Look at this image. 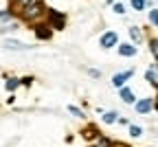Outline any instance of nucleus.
<instances>
[{"mask_svg": "<svg viewBox=\"0 0 158 147\" xmlns=\"http://www.w3.org/2000/svg\"><path fill=\"white\" fill-rule=\"evenodd\" d=\"M116 51H118V55H121V57H134V55L138 53L136 44H130V42H123V44H118Z\"/></svg>", "mask_w": 158, "mask_h": 147, "instance_id": "obj_8", "label": "nucleus"}, {"mask_svg": "<svg viewBox=\"0 0 158 147\" xmlns=\"http://www.w3.org/2000/svg\"><path fill=\"white\" fill-rule=\"evenodd\" d=\"M118 97H121V99H123V103H127V106H134V103H136V97H134L132 88H127V86L118 88Z\"/></svg>", "mask_w": 158, "mask_h": 147, "instance_id": "obj_9", "label": "nucleus"}, {"mask_svg": "<svg viewBox=\"0 0 158 147\" xmlns=\"http://www.w3.org/2000/svg\"><path fill=\"white\" fill-rule=\"evenodd\" d=\"M31 2H33V0H11V7H9V9L13 11V15H18V18H20V13L24 11V7H27V5H31Z\"/></svg>", "mask_w": 158, "mask_h": 147, "instance_id": "obj_10", "label": "nucleus"}, {"mask_svg": "<svg viewBox=\"0 0 158 147\" xmlns=\"http://www.w3.org/2000/svg\"><path fill=\"white\" fill-rule=\"evenodd\" d=\"M66 110H68V112H70L73 116H79V119H84V116H86V114H84V110H79L77 106H68Z\"/></svg>", "mask_w": 158, "mask_h": 147, "instance_id": "obj_19", "label": "nucleus"}, {"mask_svg": "<svg viewBox=\"0 0 158 147\" xmlns=\"http://www.w3.org/2000/svg\"><path fill=\"white\" fill-rule=\"evenodd\" d=\"M99 136H101V132H99V128L94 123H88V125H84L81 128V138H86V141H97Z\"/></svg>", "mask_w": 158, "mask_h": 147, "instance_id": "obj_7", "label": "nucleus"}, {"mask_svg": "<svg viewBox=\"0 0 158 147\" xmlns=\"http://www.w3.org/2000/svg\"><path fill=\"white\" fill-rule=\"evenodd\" d=\"M130 37L134 40V44H141V42H143V33H141V29H138V27H130Z\"/></svg>", "mask_w": 158, "mask_h": 147, "instance_id": "obj_13", "label": "nucleus"}, {"mask_svg": "<svg viewBox=\"0 0 158 147\" xmlns=\"http://www.w3.org/2000/svg\"><path fill=\"white\" fill-rule=\"evenodd\" d=\"M149 51H152L154 59L158 61V40H156V37H152V40H149Z\"/></svg>", "mask_w": 158, "mask_h": 147, "instance_id": "obj_16", "label": "nucleus"}, {"mask_svg": "<svg viewBox=\"0 0 158 147\" xmlns=\"http://www.w3.org/2000/svg\"><path fill=\"white\" fill-rule=\"evenodd\" d=\"M46 22L51 24L53 31H64L66 29V13L57 11V9H48L46 11Z\"/></svg>", "mask_w": 158, "mask_h": 147, "instance_id": "obj_2", "label": "nucleus"}, {"mask_svg": "<svg viewBox=\"0 0 158 147\" xmlns=\"http://www.w3.org/2000/svg\"><path fill=\"white\" fill-rule=\"evenodd\" d=\"M46 7H44V2L42 0H33L31 5H27L24 7V11L20 13V20H22L24 24H29V29H33L35 24H40V22H46Z\"/></svg>", "mask_w": 158, "mask_h": 147, "instance_id": "obj_1", "label": "nucleus"}, {"mask_svg": "<svg viewBox=\"0 0 158 147\" xmlns=\"http://www.w3.org/2000/svg\"><path fill=\"white\" fill-rule=\"evenodd\" d=\"M106 2H110V5H114V2H116V0H106Z\"/></svg>", "mask_w": 158, "mask_h": 147, "instance_id": "obj_24", "label": "nucleus"}, {"mask_svg": "<svg viewBox=\"0 0 158 147\" xmlns=\"http://www.w3.org/2000/svg\"><path fill=\"white\" fill-rule=\"evenodd\" d=\"M145 81H149L152 86H158V75L149 68V70H145Z\"/></svg>", "mask_w": 158, "mask_h": 147, "instance_id": "obj_15", "label": "nucleus"}, {"mask_svg": "<svg viewBox=\"0 0 158 147\" xmlns=\"http://www.w3.org/2000/svg\"><path fill=\"white\" fill-rule=\"evenodd\" d=\"M112 11H114V13H118V15H123V13H125L123 2H114V5H112Z\"/></svg>", "mask_w": 158, "mask_h": 147, "instance_id": "obj_21", "label": "nucleus"}, {"mask_svg": "<svg viewBox=\"0 0 158 147\" xmlns=\"http://www.w3.org/2000/svg\"><path fill=\"white\" fill-rule=\"evenodd\" d=\"M134 77V68H127V70H121V73H116L112 75V86L114 88H123L125 86V81Z\"/></svg>", "mask_w": 158, "mask_h": 147, "instance_id": "obj_5", "label": "nucleus"}, {"mask_svg": "<svg viewBox=\"0 0 158 147\" xmlns=\"http://www.w3.org/2000/svg\"><path fill=\"white\" fill-rule=\"evenodd\" d=\"M130 136H134V138H138V136H143V128L141 125H130Z\"/></svg>", "mask_w": 158, "mask_h": 147, "instance_id": "obj_17", "label": "nucleus"}, {"mask_svg": "<svg viewBox=\"0 0 158 147\" xmlns=\"http://www.w3.org/2000/svg\"><path fill=\"white\" fill-rule=\"evenodd\" d=\"M5 46L11 48V51H24V48H29L24 42H20V40H5Z\"/></svg>", "mask_w": 158, "mask_h": 147, "instance_id": "obj_12", "label": "nucleus"}, {"mask_svg": "<svg viewBox=\"0 0 158 147\" xmlns=\"http://www.w3.org/2000/svg\"><path fill=\"white\" fill-rule=\"evenodd\" d=\"M33 35L37 37V40H51L53 37V29H51V24L48 22H40V24H35L33 27Z\"/></svg>", "mask_w": 158, "mask_h": 147, "instance_id": "obj_4", "label": "nucleus"}, {"mask_svg": "<svg viewBox=\"0 0 158 147\" xmlns=\"http://www.w3.org/2000/svg\"><path fill=\"white\" fill-rule=\"evenodd\" d=\"M33 83V77H22V86H31Z\"/></svg>", "mask_w": 158, "mask_h": 147, "instance_id": "obj_23", "label": "nucleus"}, {"mask_svg": "<svg viewBox=\"0 0 158 147\" xmlns=\"http://www.w3.org/2000/svg\"><path fill=\"white\" fill-rule=\"evenodd\" d=\"M99 46L103 51H110V48L118 46V33L116 31H106L101 37H99Z\"/></svg>", "mask_w": 158, "mask_h": 147, "instance_id": "obj_3", "label": "nucleus"}, {"mask_svg": "<svg viewBox=\"0 0 158 147\" xmlns=\"http://www.w3.org/2000/svg\"><path fill=\"white\" fill-rule=\"evenodd\" d=\"M118 116H121L118 112H103L101 121H103V123H108V125H112V123H116V121H118Z\"/></svg>", "mask_w": 158, "mask_h": 147, "instance_id": "obj_14", "label": "nucleus"}, {"mask_svg": "<svg viewBox=\"0 0 158 147\" xmlns=\"http://www.w3.org/2000/svg\"><path fill=\"white\" fill-rule=\"evenodd\" d=\"M156 106H154V101H152V97H145V99H138L136 103H134V110L138 112V114H149L152 110H154Z\"/></svg>", "mask_w": 158, "mask_h": 147, "instance_id": "obj_6", "label": "nucleus"}, {"mask_svg": "<svg viewBox=\"0 0 158 147\" xmlns=\"http://www.w3.org/2000/svg\"><path fill=\"white\" fill-rule=\"evenodd\" d=\"M130 2H132L134 11H143V9H145V5H147V0H130Z\"/></svg>", "mask_w": 158, "mask_h": 147, "instance_id": "obj_18", "label": "nucleus"}, {"mask_svg": "<svg viewBox=\"0 0 158 147\" xmlns=\"http://www.w3.org/2000/svg\"><path fill=\"white\" fill-rule=\"evenodd\" d=\"M18 86H22V79H18V77H9L7 81H5V90L11 94V92H15L18 90Z\"/></svg>", "mask_w": 158, "mask_h": 147, "instance_id": "obj_11", "label": "nucleus"}, {"mask_svg": "<svg viewBox=\"0 0 158 147\" xmlns=\"http://www.w3.org/2000/svg\"><path fill=\"white\" fill-rule=\"evenodd\" d=\"M88 73H90V77H94V79H97V77H101V70H97V68H90Z\"/></svg>", "mask_w": 158, "mask_h": 147, "instance_id": "obj_22", "label": "nucleus"}, {"mask_svg": "<svg viewBox=\"0 0 158 147\" xmlns=\"http://www.w3.org/2000/svg\"><path fill=\"white\" fill-rule=\"evenodd\" d=\"M149 22L158 29V9H152V11H149Z\"/></svg>", "mask_w": 158, "mask_h": 147, "instance_id": "obj_20", "label": "nucleus"}]
</instances>
